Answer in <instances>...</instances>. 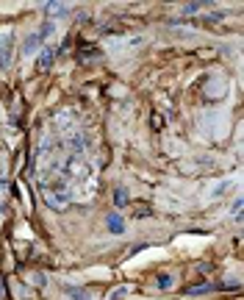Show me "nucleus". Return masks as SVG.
<instances>
[{
	"label": "nucleus",
	"instance_id": "obj_3",
	"mask_svg": "<svg viewBox=\"0 0 244 300\" xmlns=\"http://www.w3.org/2000/svg\"><path fill=\"white\" fill-rule=\"evenodd\" d=\"M45 14H47V17L70 14V6H67V3H58V0H53V3H45Z\"/></svg>",
	"mask_w": 244,
	"mask_h": 300
},
{
	"label": "nucleus",
	"instance_id": "obj_9",
	"mask_svg": "<svg viewBox=\"0 0 244 300\" xmlns=\"http://www.w3.org/2000/svg\"><path fill=\"white\" fill-rule=\"evenodd\" d=\"M211 289H214L211 284H197V286H189L186 295H206V292H211Z\"/></svg>",
	"mask_w": 244,
	"mask_h": 300
},
{
	"label": "nucleus",
	"instance_id": "obj_6",
	"mask_svg": "<svg viewBox=\"0 0 244 300\" xmlns=\"http://www.w3.org/2000/svg\"><path fill=\"white\" fill-rule=\"evenodd\" d=\"M39 42H42V36H39V33H31V36L25 39L23 50H25V53H33V50H36V47H39Z\"/></svg>",
	"mask_w": 244,
	"mask_h": 300
},
{
	"label": "nucleus",
	"instance_id": "obj_15",
	"mask_svg": "<svg viewBox=\"0 0 244 300\" xmlns=\"http://www.w3.org/2000/svg\"><path fill=\"white\" fill-rule=\"evenodd\" d=\"M3 192H6V178L0 175V195H3Z\"/></svg>",
	"mask_w": 244,
	"mask_h": 300
},
{
	"label": "nucleus",
	"instance_id": "obj_13",
	"mask_svg": "<svg viewBox=\"0 0 244 300\" xmlns=\"http://www.w3.org/2000/svg\"><path fill=\"white\" fill-rule=\"evenodd\" d=\"M53 31H56V25H53V23H45V25H42V31H39V36L45 39V36H50Z\"/></svg>",
	"mask_w": 244,
	"mask_h": 300
},
{
	"label": "nucleus",
	"instance_id": "obj_10",
	"mask_svg": "<svg viewBox=\"0 0 244 300\" xmlns=\"http://www.w3.org/2000/svg\"><path fill=\"white\" fill-rule=\"evenodd\" d=\"M114 203H117L119 209L128 203V189H125V186H117V192H114Z\"/></svg>",
	"mask_w": 244,
	"mask_h": 300
},
{
	"label": "nucleus",
	"instance_id": "obj_1",
	"mask_svg": "<svg viewBox=\"0 0 244 300\" xmlns=\"http://www.w3.org/2000/svg\"><path fill=\"white\" fill-rule=\"evenodd\" d=\"M45 203L50 209H56V211H64L67 209L70 195H67V189H64V181H53L50 186L45 189Z\"/></svg>",
	"mask_w": 244,
	"mask_h": 300
},
{
	"label": "nucleus",
	"instance_id": "obj_4",
	"mask_svg": "<svg viewBox=\"0 0 244 300\" xmlns=\"http://www.w3.org/2000/svg\"><path fill=\"white\" fill-rule=\"evenodd\" d=\"M53 59H56V50H53V47H42V53H39V61H36V70H39V72L47 70V67L53 64Z\"/></svg>",
	"mask_w": 244,
	"mask_h": 300
},
{
	"label": "nucleus",
	"instance_id": "obj_2",
	"mask_svg": "<svg viewBox=\"0 0 244 300\" xmlns=\"http://www.w3.org/2000/svg\"><path fill=\"white\" fill-rule=\"evenodd\" d=\"M106 228H108V234H125V220H122V214H114V211H111V214H108L106 217Z\"/></svg>",
	"mask_w": 244,
	"mask_h": 300
},
{
	"label": "nucleus",
	"instance_id": "obj_11",
	"mask_svg": "<svg viewBox=\"0 0 244 300\" xmlns=\"http://www.w3.org/2000/svg\"><path fill=\"white\" fill-rule=\"evenodd\" d=\"M72 150H75V153H84L86 150V136H72Z\"/></svg>",
	"mask_w": 244,
	"mask_h": 300
},
{
	"label": "nucleus",
	"instance_id": "obj_12",
	"mask_svg": "<svg viewBox=\"0 0 244 300\" xmlns=\"http://www.w3.org/2000/svg\"><path fill=\"white\" fill-rule=\"evenodd\" d=\"M155 284H158V289H169V286H172V275H158Z\"/></svg>",
	"mask_w": 244,
	"mask_h": 300
},
{
	"label": "nucleus",
	"instance_id": "obj_7",
	"mask_svg": "<svg viewBox=\"0 0 244 300\" xmlns=\"http://www.w3.org/2000/svg\"><path fill=\"white\" fill-rule=\"evenodd\" d=\"M11 64V42H6L0 47V67H9Z\"/></svg>",
	"mask_w": 244,
	"mask_h": 300
},
{
	"label": "nucleus",
	"instance_id": "obj_14",
	"mask_svg": "<svg viewBox=\"0 0 244 300\" xmlns=\"http://www.w3.org/2000/svg\"><path fill=\"white\" fill-rule=\"evenodd\" d=\"M125 292H128V289H125V286H119V289H117V292H114V295H111V300H119L122 295H125Z\"/></svg>",
	"mask_w": 244,
	"mask_h": 300
},
{
	"label": "nucleus",
	"instance_id": "obj_8",
	"mask_svg": "<svg viewBox=\"0 0 244 300\" xmlns=\"http://www.w3.org/2000/svg\"><path fill=\"white\" fill-rule=\"evenodd\" d=\"M202 6H208V3H200V0H194V3H186V6L180 9V14H186V17H189V14H197Z\"/></svg>",
	"mask_w": 244,
	"mask_h": 300
},
{
	"label": "nucleus",
	"instance_id": "obj_5",
	"mask_svg": "<svg viewBox=\"0 0 244 300\" xmlns=\"http://www.w3.org/2000/svg\"><path fill=\"white\" fill-rule=\"evenodd\" d=\"M67 300H89V292L78 286H67Z\"/></svg>",
	"mask_w": 244,
	"mask_h": 300
}]
</instances>
